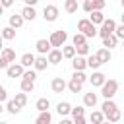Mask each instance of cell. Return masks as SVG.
<instances>
[{
	"label": "cell",
	"mask_w": 124,
	"mask_h": 124,
	"mask_svg": "<svg viewBox=\"0 0 124 124\" xmlns=\"http://www.w3.org/2000/svg\"><path fill=\"white\" fill-rule=\"evenodd\" d=\"M72 68H74V70H85V68H87V58L81 56V54L74 56V58H72Z\"/></svg>",
	"instance_id": "obj_12"
},
{
	"label": "cell",
	"mask_w": 124,
	"mask_h": 124,
	"mask_svg": "<svg viewBox=\"0 0 124 124\" xmlns=\"http://www.w3.org/2000/svg\"><path fill=\"white\" fill-rule=\"evenodd\" d=\"M21 78H29V79H37V70H25Z\"/></svg>",
	"instance_id": "obj_41"
},
{
	"label": "cell",
	"mask_w": 124,
	"mask_h": 124,
	"mask_svg": "<svg viewBox=\"0 0 124 124\" xmlns=\"http://www.w3.org/2000/svg\"><path fill=\"white\" fill-rule=\"evenodd\" d=\"M101 66H103V62L99 60L97 54H89V56H87V68H91V70H99Z\"/></svg>",
	"instance_id": "obj_16"
},
{
	"label": "cell",
	"mask_w": 124,
	"mask_h": 124,
	"mask_svg": "<svg viewBox=\"0 0 124 124\" xmlns=\"http://www.w3.org/2000/svg\"><path fill=\"white\" fill-rule=\"evenodd\" d=\"M23 21H25V19H23L21 14H14V16H10V25L16 27V29H19V27L23 25Z\"/></svg>",
	"instance_id": "obj_22"
},
{
	"label": "cell",
	"mask_w": 124,
	"mask_h": 124,
	"mask_svg": "<svg viewBox=\"0 0 124 124\" xmlns=\"http://www.w3.org/2000/svg\"><path fill=\"white\" fill-rule=\"evenodd\" d=\"M89 19H91V23L101 25V23L105 21V16H103V12H101V10H93V12L89 14Z\"/></svg>",
	"instance_id": "obj_18"
},
{
	"label": "cell",
	"mask_w": 124,
	"mask_h": 124,
	"mask_svg": "<svg viewBox=\"0 0 124 124\" xmlns=\"http://www.w3.org/2000/svg\"><path fill=\"white\" fill-rule=\"evenodd\" d=\"M89 81H91V85H93V87H101V85L107 81V76H105L103 72H97V70H93V74L89 76Z\"/></svg>",
	"instance_id": "obj_7"
},
{
	"label": "cell",
	"mask_w": 124,
	"mask_h": 124,
	"mask_svg": "<svg viewBox=\"0 0 124 124\" xmlns=\"http://www.w3.org/2000/svg\"><path fill=\"white\" fill-rule=\"evenodd\" d=\"M50 87H52L54 93H64V91L68 89V83H66L62 78H54V79L50 81Z\"/></svg>",
	"instance_id": "obj_10"
},
{
	"label": "cell",
	"mask_w": 124,
	"mask_h": 124,
	"mask_svg": "<svg viewBox=\"0 0 124 124\" xmlns=\"http://www.w3.org/2000/svg\"><path fill=\"white\" fill-rule=\"evenodd\" d=\"M46 58H48V62H50V64H60V62H62V58H64L62 48H50V52L46 54Z\"/></svg>",
	"instance_id": "obj_9"
},
{
	"label": "cell",
	"mask_w": 124,
	"mask_h": 124,
	"mask_svg": "<svg viewBox=\"0 0 124 124\" xmlns=\"http://www.w3.org/2000/svg\"><path fill=\"white\" fill-rule=\"evenodd\" d=\"M64 10L68 14H76L78 12V0H66L64 2Z\"/></svg>",
	"instance_id": "obj_32"
},
{
	"label": "cell",
	"mask_w": 124,
	"mask_h": 124,
	"mask_svg": "<svg viewBox=\"0 0 124 124\" xmlns=\"http://www.w3.org/2000/svg\"><path fill=\"white\" fill-rule=\"evenodd\" d=\"M120 118H122V112H120V108H118V107H116L114 110H110V112L105 116V120H108V122H118Z\"/></svg>",
	"instance_id": "obj_28"
},
{
	"label": "cell",
	"mask_w": 124,
	"mask_h": 124,
	"mask_svg": "<svg viewBox=\"0 0 124 124\" xmlns=\"http://www.w3.org/2000/svg\"><path fill=\"white\" fill-rule=\"evenodd\" d=\"M72 78H76V79H79L81 83H85V81L89 79V78H87V76L83 74V70H74V76H72Z\"/></svg>",
	"instance_id": "obj_37"
},
{
	"label": "cell",
	"mask_w": 124,
	"mask_h": 124,
	"mask_svg": "<svg viewBox=\"0 0 124 124\" xmlns=\"http://www.w3.org/2000/svg\"><path fill=\"white\" fill-rule=\"evenodd\" d=\"M35 48H37V52H39V54H48V52H50V48H52V45H50V41H48V39H39V41L35 43Z\"/></svg>",
	"instance_id": "obj_8"
},
{
	"label": "cell",
	"mask_w": 124,
	"mask_h": 124,
	"mask_svg": "<svg viewBox=\"0 0 124 124\" xmlns=\"http://www.w3.org/2000/svg\"><path fill=\"white\" fill-rule=\"evenodd\" d=\"M66 39H68V35H66V31H62V29H58V31H52V35H50V45L52 46H64V43H66Z\"/></svg>",
	"instance_id": "obj_3"
},
{
	"label": "cell",
	"mask_w": 124,
	"mask_h": 124,
	"mask_svg": "<svg viewBox=\"0 0 124 124\" xmlns=\"http://www.w3.org/2000/svg\"><path fill=\"white\" fill-rule=\"evenodd\" d=\"M0 112H2V103H0Z\"/></svg>",
	"instance_id": "obj_52"
},
{
	"label": "cell",
	"mask_w": 124,
	"mask_h": 124,
	"mask_svg": "<svg viewBox=\"0 0 124 124\" xmlns=\"http://www.w3.org/2000/svg\"><path fill=\"white\" fill-rule=\"evenodd\" d=\"M0 33H2L4 41H12V39H16V27H12V25H8V27L0 29Z\"/></svg>",
	"instance_id": "obj_19"
},
{
	"label": "cell",
	"mask_w": 124,
	"mask_h": 124,
	"mask_svg": "<svg viewBox=\"0 0 124 124\" xmlns=\"http://www.w3.org/2000/svg\"><path fill=\"white\" fill-rule=\"evenodd\" d=\"M56 112H58L60 116H66V114H70V112H72V105H70V103H66V101H60V103L56 105Z\"/></svg>",
	"instance_id": "obj_17"
},
{
	"label": "cell",
	"mask_w": 124,
	"mask_h": 124,
	"mask_svg": "<svg viewBox=\"0 0 124 124\" xmlns=\"http://www.w3.org/2000/svg\"><path fill=\"white\" fill-rule=\"evenodd\" d=\"M114 29H116V21L108 17V19H105V21L101 23V29H99V37L103 39V37H107V35L114 33Z\"/></svg>",
	"instance_id": "obj_4"
},
{
	"label": "cell",
	"mask_w": 124,
	"mask_h": 124,
	"mask_svg": "<svg viewBox=\"0 0 124 124\" xmlns=\"http://www.w3.org/2000/svg\"><path fill=\"white\" fill-rule=\"evenodd\" d=\"M122 46H124V39H122Z\"/></svg>",
	"instance_id": "obj_53"
},
{
	"label": "cell",
	"mask_w": 124,
	"mask_h": 124,
	"mask_svg": "<svg viewBox=\"0 0 124 124\" xmlns=\"http://www.w3.org/2000/svg\"><path fill=\"white\" fill-rule=\"evenodd\" d=\"M0 54H2V56H4V58L10 62V64H12V62H16V50H14V48H10V46H4Z\"/></svg>",
	"instance_id": "obj_23"
},
{
	"label": "cell",
	"mask_w": 124,
	"mask_h": 124,
	"mask_svg": "<svg viewBox=\"0 0 124 124\" xmlns=\"http://www.w3.org/2000/svg\"><path fill=\"white\" fill-rule=\"evenodd\" d=\"M23 2H25V6H35L39 0H23Z\"/></svg>",
	"instance_id": "obj_47"
},
{
	"label": "cell",
	"mask_w": 124,
	"mask_h": 124,
	"mask_svg": "<svg viewBox=\"0 0 124 124\" xmlns=\"http://www.w3.org/2000/svg\"><path fill=\"white\" fill-rule=\"evenodd\" d=\"M58 8L54 6V4H48V6H45V10H43V17H45V21H56L58 19Z\"/></svg>",
	"instance_id": "obj_6"
},
{
	"label": "cell",
	"mask_w": 124,
	"mask_h": 124,
	"mask_svg": "<svg viewBox=\"0 0 124 124\" xmlns=\"http://www.w3.org/2000/svg\"><path fill=\"white\" fill-rule=\"evenodd\" d=\"M89 120H91L93 124H101V122L105 120V112H103V110H93L91 116H89Z\"/></svg>",
	"instance_id": "obj_30"
},
{
	"label": "cell",
	"mask_w": 124,
	"mask_h": 124,
	"mask_svg": "<svg viewBox=\"0 0 124 124\" xmlns=\"http://www.w3.org/2000/svg\"><path fill=\"white\" fill-rule=\"evenodd\" d=\"M74 124H85V116H76L74 118Z\"/></svg>",
	"instance_id": "obj_45"
},
{
	"label": "cell",
	"mask_w": 124,
	"mask_h": 124,
	"mask_svg": "<svg viewBox=\"0 0 124 124\" xmlns=\"http://www.w3.org/2000/svg\"><path fill=\"white\" fill-rule=\"evenodd\" d=\"M83 105L85 107H89V108H93L95 105H97V95L91 91V93H85L83 95Z\"/></svg>",
	"instance_id": "obj_21"
},
{
	"label": "cell",
	"mask_w": 124,
	"mask_h": 124,
	"mask_svg": "<svg viewBox=\"0 0 124 124\" xmlns=\"http://www.w3.org/2000/svg\"><path fill=\"white\" fill-rule=\"evenodd\" d=\"M50 120H52V114L48 110H41L37 116V124H50Z\"/></svg>",
	"instance_id": "obj_26"
},
{
	"label": "cell",
	"mask_w": 124,
	"mask_h": 124,
	"mask_svg": "<svg viewBox=\"0 0 124 124\" xmlns=\"http://www.w3.org/2000/svg\"><path fill=\"white\" fill-rule=\"evenodd\" d=\"M35 108H37L39 112H41V110H48V108H50V101H48L46 97H41V99H37Z\"/></svg>",
	"instance_id": "obj_25"
},
{
	"label": "cell",
	"mask_w": 124,
	"mask_h": 124,
	"mask_svg": "<svg viewBox=\"0 0 124 124\" xmlns=\"http://www.w3.org/2000/svg\"><path fill=\"white\" fill-rule=\"evenodd\" d=\"M81 10H83V12H87V14H91V12H93V0H83Z\"/></svg>",
	"instance_id": "obj_39"
},
{
	"label": "cell",
	"mask_w": 124,
	"mask_h": 124,
	"mask_svg": "<svg viewBox=\"0 0 124 124\" xmlns=\"http://www.w3.org/2000/svg\"><path fill=\"white\" fill-rule=\"evenodd\" d=\"M14 101H16V103H17V105L23 108V107L27 105V93H25V91H21V93H16V99H14Z\"/></svg>",
	"instance_id": "obj_35"
},
{
	"label": "cell",
	"mask_w": 124,
	"mask_h": 124,
	"mask_svg": "<svg viewBox=\"0 0 124 124\" xmlns=\"http://www.w3.org/2000/svg\"><path fill=\"white\" fill-rule=\"evenodd\" d=\"M72 43H74V46H78V45H83V43H87V37H85V35H83L81 31H78V33L74 35Z\"/></svg>",
	"instance_id": "obj_34"
},
{
	"label": "cell",
	"mask_w": 124,
	"mask_h": 124,
	"mask_svg": "<svg viewBox=\"0 0 124 124\" xmlns=\"http://www.w3.org/2000/svg\"><path fill=\"white\" fill-rule=\"evenodd\" d=\"M8 66H10V62H8V60H6V58L0 54V70H6Z\"/></svg>",
	"instance_id": "obj_43"
},
{
	"label": "cell",
	"mask_w": 124,
	"mask_h": 124,
	"mask_svg": "<svg viewBox=\"0 0 124 124\" xmlns=\"http://www.w3.org/2000/svg\"><path fill=\"white\" fill-rule=\"evenodd\" d=\"M35 58H37L35 54H31V52H25V54L21 56V60H19V62H21L25 68H31V66L35 64Z\"/></svg>",
	"instance_id": "obj_24"
},
{
	"label": "cell",
	"mask_w": 124,
	"mask_h": 124,
	"mask_svg": "<svg viewBox=\"0 0 124 124\" xmlns=\"http://www.w3.org/2000/svg\"><path fill=\"white\" fill-rule=\"evenodd\" d=\"M6 110H8L10 114H17V112L21 110V107H19V105H17V103L12 99V101H8V105H6Z\"/></svg>",
	"instance_id": "obj_33"
},
{
	"label": "cell",
	"mask_w": 124,
	"mask_h": 124,
	"mask_svg": "<svg viewBox=\"0 0 124 124\" xmlns=\"http://www.w3.org/2000/svg\"><path fill=\"white\" fill-rule=\"evenodd\" d=\"M105 6H107L105 0H93V10H103Z\"/></svg>",
	"instance_id": "obj_42"
},
{
	"label": "cell",
	"mask_w": 124,
	"mask_h": 124,
	"mask_svg": "<svg viewBox=\"0 0 124 124\" xmlns=\"http://www.w3.org/2000/svg\"><path fill=\"white\" fill-rule=\"evenodd\" d=\"M8 99V93H6V89H4V85H0V103H4Z\"/></svg>",
	"instance_id": "obj_44"
},
{
	"label": "cell",
	"mask_w": 124,
	"mask_h": 124,
	"mask_svg": "<svg viewBox=\"0 0 124 124\" xmlns=\"http://www.w3.org/2000/svg\"><path fill=\"white\" fill-rule=\"evenodd\" d=\"M70 114H72L74 118H76V116H83V114H85V105H83V107H72V112H70Z\"/></svg>",
	"instance_id": "obj_38"
},
{
	"label": "cell",
	"mask_w": 124,
	"mask_h": 124,
	"mask_svg": "<svg viewBox=\"0 0 124 124\" xmlns=\"http://www.w3.org/2000/svg\"><path fill=\"white\" fill-rule=\"evenodd\" d=\"M2 43H4V37H2V33H0V52H2V48H4V45H2Z\"/></svg>",
	"instance_id": "obj_48"
},
{
	"label": "cell",
	"mask_w": 124,
	"mask_h": 124,
	"mask_svg": "<svg viewBox=\"0 0 124 124\" xmlns=\"http://www.w3.org/2000/svg\"><path fill=\"white\" fill-rule=\"evenodd\" d=\"M33 89H35V79L21 78V91H25V93H31Z\"/></svg>",
	"instance_id": "obj_20"
},
{
	"label": "cell",
	"mask_w": 124,
	"mask_h": 124,
	"mask_svg": "<svg viewBox=\"0 0 124 124\" xmlns=\"http://www.w3.org/2000/svg\"><path fill=\"white\" fill-rule=\"evenodd\" d=\"M122 23H124V12H122Z\"/></svg>",
	"instance_id": "obj_50"
},
{
	"label": "cell",
	"mask_w": 124,
	"mask_h": 124,
	"mask_svg": "<svg viewBox=\"0 0 124 124\" xmlns=\"http://www.w3.org/2000/svg\"><path fill=\"white\" fill-rule=\"evenodd\" d=\"M120 2H122V8H124V0H120Z\"/></svg>",
	"instance_id": "obj_51"
},
{
	"label": "cell",
	"mask_w": 124,
	"mask_h": 124,
	"mask_svg": "<svg viewBox=\"0 0 124 124\" xmlns=\"http://www.w3.org/2000/svg\"><path fill=\"white\" fill-rule=\"evenodd\" d=\"M114 35L122 41L124 39V23H120V25H116V29H114Z\"/></svg>",
	"instance_id": "obj_40"
},
{
	"label": "cell",
	"mask_w": 124,
	"mask_h": 124,
	"mask_svg": "<svg viewBox=\"0 0 124 124\" xmlns=\"http://www.w3.org/2000/svg\"><path fill=\"white\" fill-rule=\"evenodd\" d=\"M116 91H118V81H116V79H107V81L101 85V95H103L105 99H112V97L116 95Z\"/></svg>",
	"instance_id": "obj_2"
},
{
	"label": "cell",
	"mask_w": 124,
	"mask_h": 124,
	"mask_svg": "<svg viewBox=\"0 0 124 124\" xmlns=\"http://www.w3.org/2000/svg\"><path fill=\"white\" fill-rule=\"evenodd\" d=\"M116 45H118V37H116L114 33H110V35L103 37V46H107V48H114Z\"/></svg>",
	"instance_id": "obj_15"
},
{
	"label": "cell",
	"mask_w": 124,
	"mask_h": 124,
	"mask_svg": "<svg viewBox=\"0 0 124 124\" xmlns=\"http://www.w3.org/2000/svg\"><path fill=\"white\" fill-rule=\"evenodd\" d=\"M21 16H23V19H27V21H33V19L37 17L35 6H25V8L21 10Z\"/></svg>",
	"instance_id": "obj_14"
},
{
	"label": "cell",
	"mask_w": 124,
	"mask_h": 124,
	"mask_svg": "<svg viewBox=\"0 0 124 124\" xmlns=\"http://www.w3.org/2000/svg\"><path fill=\"white\" fill-rule=\"evenodd\" d=\"M23 72H25V66L19 62V64H16V62H12L8 68H6V74H8V78H21L23 76Z\"/></svg>",
	"instance_id": "obj_5"
},
{
	"label": "cell",
	"mask_w": 124,
	"mask_h": 124,
	"mask_svg": "<svg viewBox=\"0 0 124 124\" xmlns=\"http://www.w3.org/2000/svg\"><path fill=\"white\" fill-rule=\"evenodd\" d=\"M114 108H116V103H114L112 99H105V103L101 105V110L105 112V116H107L110 110H114Z\"/></svg>",
	"instance_id": "obj_27"
},
{
	"label": "cell",
	"mask_w": 124,
	"mask_h": 124,
	"mask_svg": "<svg viewBox=\"0 0 124 124\" xmlns=\"http://www.w3.org/2000/svg\"><path fill=\"white\" fill-rule=\"evenodd\" d=\"M95 54L99 56V60H101L103 64H107V62H110V58H112V54H110V48H107V46H103V48H99V50H97Z\"/></svg>",
	"instance_id": "obj_13"
},
{
	"label": "cell",
	"mask_w": 124,
	"mask_h": 124,
	"mask_svg": "<svg viewBox=\"0 0 124 124\" xmlns=\"http://www.w3.org/2000/svg\"><path fill=\"white\" fill-rule=\"evenodd\" d=\"M0 4H2L4 8H10V6L14 4V0H0Z\"/></svg>",
	"instance_id": "obj_46"
},
{
	"label": "cell",
	"mask_w": 124,
	"mask_h": 124,
	"mask_svg": "<svg viewBox=\"0 0 124 124\" xmlns=\"http://www.w3.org/2000/svg\"><path fill=\"white\" fill-rule=\"evenodd\" d=\"M76 52H78V54H81V56H87V54H89V45H87V43L78 45V46H76Z\"/></svg>",
	"instance_id": "obj_36"
},
{
	"label": "cell",
	"mask_w": 124,
	"mask_h": 124,
	"mask_svg": "<svg viewBox=\"0 0 124 124\" xmlns=\"http://www.w3.org/2000/svg\"><path fill=\"white\" fill-rule=\"evenodd\" d=\"M50 62H48V58H46V54H41V56H37L35 58V64H33V68L37 70V72H43V70H46V66H48Z\"/></svg>",
	"instance_id": "obj_11"
},
{
	"label": "cell",
	"mask_w": 124,
	"mask_h": 124,
	"mask_svg": "<svg viewBox=\"0 0 124 124\" xmlns=\"http://www.w3.org/2000/svg\"><path fill=\"white\" fill-rule=\"evenodd\" d=\"M2 14H4V6L0 4V16H2Z\"/></svg>",
	"instance_id": "obj_49"
},
{
	"label": "cell",
	"mask_w": 124,
	"mask_h": 124,
	"mask_svg": "<svg viewBox=\"0 0 124 124\" xmlns=\"http://www.w3.org/2000/svg\"><path fill=\"white\" fill-rule=\"evenodd\" d=\"M81 85H83V83H81L79 79L72 78V79H70V83H68V89H70L72 93H79V91H81Z\"/></svg>",
	"instance_id": "obj_29"
},
{
	"label": "cell",
	"mask_w": 124,
	"mask_h": 124,
	"mask_svg": "<svg viewBox=\"0 0 124 124\" xmlns=\"http://www.w3.org/2000/svg\"><path fill=\"white\" fill-rule=\"evenodd\" d=\"M62 54H64V58L72 60L78 52H76V46H74V45H72V46H66V45H64V46H62Z\"/></svg>",
	"instance_id": "obj_31"
},
{
	"label": "cell",
	"mask_w": 124,
	"mask_h": 124,
	"mask_svg": "<svg viewBox=\"0 0 124 124\" xmlns=\"http://www.w3.org/2000/svg\"><path fill=\"white\" fill-rule=\"evenodd\" d=\"M78 31H81L87 39L99 35V29L95 27V23H91V19H79L78 21Z\"/></svg>",
	"instance_id": "obj_1"
}]
</instances>
